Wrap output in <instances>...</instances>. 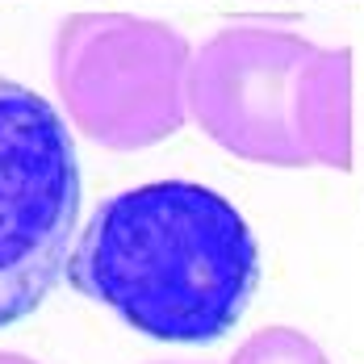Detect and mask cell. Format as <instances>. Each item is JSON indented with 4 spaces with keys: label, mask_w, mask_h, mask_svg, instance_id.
I'll use <instances>...</instances> for the list:
<instances>
[{
    "label": "cell",
    "mask_w": 364,
    "mask_h": 364,
    "mask_svg": "<svg viewBox=\"0 0 364 364\" xmlns=\"http://www.w3.org/2000/svg\"><path fill=\"white\" fill-rule=\"evenodd\" d=\"M80 222L75 139L46 97L0 75V331L68 277Z\"/></svg>",
    "instance_id": "obj_2"
},
{
    "label": "cell",
    "mask_w": 364,
    "mask_h": 364,
    "mask_svg": "<svg viewBox=\"0 0 364 364\" xmlns=\"http://www.w3.org/2000/svg\"><path fill=\"white\" fill-rule=\"evenodd\" d=\"M80 297L159 343L205 348L239 327L259 289V243L222 193L151 181L105 197L68 255Z\"/></svg>",
    "instance_id": "obj_1"
}]
</instances>
